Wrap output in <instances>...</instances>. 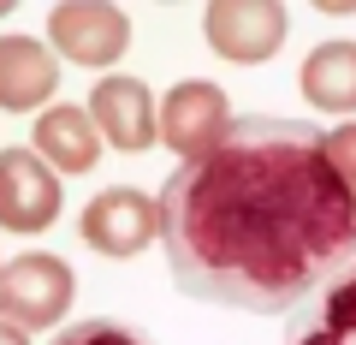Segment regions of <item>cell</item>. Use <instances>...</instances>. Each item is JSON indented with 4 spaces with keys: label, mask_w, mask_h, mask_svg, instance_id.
I'll use <instances>...</instances> for the list:
<instances>
[{
    "label": "cell",
    "mask_w": 356,
    "mask_h": 345,
    "mask_svg": "<svg viewBox=\"0 0 356 345\" xmlns=\"http://www.w3.org/2000/svg\"><path fill=\"white\" fill-rule=\"evenodd\" d=\"M48 345H149L137 328H125V321H107V316H89V321H72V328H60Z\"/></svg>",
    "instance_id": "cell-13"
},
{
    "label": "cell",
    "mask_w": 356,
    "mask_h": 345,
    "mask_svg": "<svg viewBox=\"0 0 356 345\" xmlns=\"http://www.w3.org/2000/svg\"><path fill=\"white\" fill-rule=\"evenodd\" d=\"M48 48L72 66H113L131 48V18L107 0H60L48 13Z\"/></svg>",
    "instance_id": "cell-5"
},
{
    "label": "cell",
    "mask_w": 356,
    "mask_h": 345,
    "mask_svg": "<svg viewBox=\"0 0 356 345\" xmlns=\"http://www.w3.org/2000/svg\"><path fill=\"white\" fill-rule=\"evenodd\" d=\"M77 292V274L48 250H24L18 262L0 268V321L18 333H48L65 321Z\"/></svg>",
    "instance_id": "cell-2"
},
{
    "label": "cell",
    "mask_w": 356,
    "mask_h": 345,
    "mask_svg": "<svg viewBox=\"0 0 356 345\" xmlns=\"http://www.w3.org/2000/svg\"><path fill=\"white\" fill-rule=\"evenodd\" d=\"M60 215V173L36 149H0V227L48 232Z\"/></svg>",
    "instance_id": "cell-6"
},
{
    "label": "cell",
    "mask_w": 356,
    "mask_h": 345,
    "mask_svg": "<svg viewBox=\"0 0 356 345\" xmlns=\"http://www.w3.org/2000/svg\"><path fill=\"white\" fill-rule=\"evenodd\" d=\"M226 131H232V107H226V90H220V84L184 77V84L166 90V102H161V143L166 149H178L191 161V155L214 149Z\"/></svg>",
    "instance_id": "cell-7"
},
{
    "label": "cell",
    "mask_w": 356,
    "mask_h": 345,
    "mask_svg": "<svg viewBox=\"0 0 356 345\" xmlns=\"http://www.w3.org/2000/svg\"><path fill=\"white\" fill-rule=\"evenodd\" d=\"M60 90V60L36 36H0V114H48V95Z\"/></svg>",
    "instance_id": "cell-9"
},
{
    "label": "cell",
    "mask_w": 356,
    "mask_h": 345,
    "mask_svg": "<svg viewBox=\"0 0 356 345\" xmlns=\"http://www.w3.org/2000/svg\"><path fill=\"white\" fill-rule=\"evenodd\" d=\"M321 143H327V161H332V173L344 179V191L356 197V119H344V125L321 131Z\"/></svg>",
    "instance_id": "cell-14"
},
{
    "label": "cell",
    "mask_w": 356,
    "mask_h": 345,
    "mask_svg": "<svg viewBox=\"0 0 356 345\" xmlns=\"http://www.w3.org/2000/svg\"><path fill=\"white\" fill-rule=\"evenodd\" d=\"M77 232H83V244L95 256L131 262V256H143L149 244H161V197L137 191V185H113V191L89 197Z\"/></svg>",
    "instance_id": "cell-3"
},
{
    "label": "cell",
    "mask_w": 356,
    "mask_h": 345,
    "mask_svg": "<svg viewBox=\"0 0 356 345\" xmlns=\"http://www.w3.org/2000/svg\"><path fill=\"white\" fill-rule=\"evenodd\" d=\"M285 345H356V262L339 268L309 304H297Z\"/></svg>",
    "instance_id": "cell-10"
},
{
    "label": "cell",
    "mask_w": 356,
    "mask_h": 345,
    "mask_svg": "<svg viewBox=\"0 0 356 345\" xmlns=\"http://www.w3.org/2000/svg\"><path fill=\"white\" fill-rule=\"evenodd\" d=\"M30 149L42 155V161L54 167V173H89V167L102 161V131H95V119H89V107H48V114L36 119V131H30Z\"/></svg>",
    "instance_id": "cell-11"
},
{
    "label": "cell",
    "mask_w": 356,
    "mask_h": 345,
    "mask_svg": "<svg viewBox=\"0 0 356 345\" xmlns=\"http://www.w3.org/2000/svg\"><path fill=\"white\" fill-rule=\"evenodd\" d=\"M161 244L184 298L285 316L356 262V197L315 125L232 119L166 179Z\"/></svg>",
    "instance_id": "cell-1"
},
{
    "label": "cell",
    "mask_w": 356,
    "mask_h": 345,
    "mask_svg": "<svg viewBox=\"0 0 356 345\" xmlns=\"http://www.w3.org/2000/svg\"><path fill=\"white\" fill-rule=\"evenodd\" d=\"M89 119L102 131V143H113L125 155H143L161 143V107H154L143 77H102L89 90Z\"/></svg>",
    "instance_id": "cell-8"
},
{
    "label": "cell",
    "mask_w": 356,
    "mask_h": 345,
    "mask_svg": "<svg viewBox=\"0 0 356 345\" xmlns=\"http://www.w3.org/2000/svg\"><path fill=\"white\" fill-rule=\"evenodd\" d=\"M0 13H6V0H0Z\"/></svg>",
    "instance_id": "cell-16"
},
{
    "label": "cell",
    "mask_w": 356,
    "mask_h": 345,
    "mask_svg": "<svg viewBox=\"0 0 356 345\" xmlns=\"http://www.w3.org/2000/svg\"><path fill=\"white\" fill-rule=\"evenodd\" d=\"M0 268H6V262H0Z\"/></svg>",
    "instance_id": "cell-17"
},
{
    "label": "cell",
    "mask_w": 356,
    "mask_h": 345,
    "mask_svg": "<svg viewBox=\"0 0 356 345\" xmlns=\"http://www.w3.org/2000/svg\"><path fill=\"white\" fill-rule=\"evenodd\" d=\"M297 84H303L309 107H321V114H356V42H344V36L321 42L303 60Z\"/></svg>",
    "instance_id": "cell-12"
},
{
    "label": "cell",
    "mask_w": 356,
    "mask_h": 345,
    "mask_svg": "<svg viewBox=\"0 0 356 345\" xmlns=\"http://www.w3.org/2000/svg\"><path fill=\"white\" fill-rule=\"evenodd\" d=\"M285 24H291V18H285L280 0H214L202 13L208 48H214L220 60H232V66L273 60L280 42H285Z\"/></svg>",
    "instance_id": "cell-4"
},
{
    "label": "cell",
    "mask_w": 356,
    "mask_h": 345,
    "mask_svg": "<svg viewBox=\"0 0 356 345\" xmlns=\"http://www.w3.org/2000/svg\"><path fill=\"white\" fill-rule=\"evenodd\" d=\"M0 345H30V339H24L18 328H6V321H0Z\"/></svg>",
    "instance_id": "cell-15"
}]
</instances>
